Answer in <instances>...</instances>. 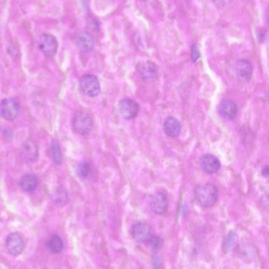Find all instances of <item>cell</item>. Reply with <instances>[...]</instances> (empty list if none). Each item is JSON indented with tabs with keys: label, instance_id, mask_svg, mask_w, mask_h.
Returning a JSON list of instances; mask_svg holds the SVG:
<instances>
[{
	"label": "cell",
	"instance_id": "cell-9",
	"mask_svg": "<svg viewBox=\"0 0 269 269\" xmlns=\"http://www.w3.org/2000/svg\"><path fill=\"white\" fill-rule=\"evenodd\" d=\"M169 200L167 193L165 191H157L152 195L151 199V208L155 214L162 215L167 212Z\"/></svg>",
	"mask_w": 269,
	"mask_h": 269
},
{
	"label": "cell",
	"instance_id": "cell-14",
	"mask_svg": "<svg viewBox=\"0 0 269 269\" xmlns=\"http://www.w3.org/2000/svg\"><path fill=\"white\" fill-rule=\"evenodd\" d=\"M201 166L207 173L214 174L220 169V162L215 155H205L201 158Z\"/></svg>",
	"mask_w": 269,
	"mask_h": 269
},
{
	"label": "cell",
	"instance_id": "cell-10",
	"mask_svg": "<svg viewBox=\"0 0 269 269\" xmlns=\"http://www.w3.org/2000/svg\"><path fill=\"white\" fill-rule=\"evenodd\" d=\"M137 70L141 78L145 81H152L157 74V68L152 62H142L137 66Z\"/></svg>",
	"mask_w": 269,
	"mask_h": 269
},
{
	"label": "cell",
	"instance_id": "cell-19",
	"mask_svg": "<svg viewBox=\"0 0 269 269\" xmlns=\"http://www.w3.org/2000/svg\"><path fill=\"white\" fill-rule=\"evenodd\" d=\"M54 201L57 205H64L68 201V193L63 186H60L55 192Z\"/></svg>",
	"mask_w": 269,
	"mask_h": 269
},
{
	"label": "cell",
	"instance_id": "cell-16",
	"mask_svg": "<svg viewBox=\"0 0 269 269\" xmlns=\"http://www.w3.org/2000/svg\"><path fill=\"white\" fill-rule=\"evenodd\" d=\"M164 130L169 137H177L181 132L180 122L173 116H168L164 124Z\"/></svg>",
	"mask_w": 269,
	"mask_h": 269
},
{
	"label": "cell",
	"instance_id": "cell-22",
	"mask_svg": "<svg viewBox=\"0 0 269 269\" xmlns=\"http://www.w3.org/2000/svg\"><path fill=\"white\" fill-rule=\"evenodd\" d=\"M149 244H150L151 247L154 249V250H157L159 247H161V244H162V240H160V238L158 236H153L151 238L150 241H149Z\"/></svg>",
	"mask_w": 269,
	"mask_h": 269
},
{
	"label": "cell",
	"instance_id": "cell-12",
	"mask_svg": "<svg viewBox=\"0 0 269 269\" xmlns=\"http://www.w3.org/2000/svg\"><path fill=\"white\" fill-rule=\"evenodd\" d=\"M219 112L221 116L227 120L233 121L238 114V107L234 101L226 99L220 103Z\"/></svg>",
	"mask_w": 269,
	"mask_h": 269
},
{
	"label": "cell",
	"instance_id": "cell-13",
	"mask_svg": "<svg viewBox=\"0 0 269 269\" xmlns=\"http://www.w3.org/2000/svg\"><path fill=\"white\" fill-rule=\"evenodd\" d=\"M21 156L26 162L34 163L39 158L38 147L35 142L27 140L21 146Z\"/></svg>",
	"mask_w": 269,
	"mask_h": 269
},
{
	"label": "cell",
	"instance_id": "cell-23",
	"mask_svg": "<svg viewBox=\"0 0 269 269\" xmlns=\"http://www.w3.org/2000/svg\"><path fill=\"white\" fill-rule=\"evenodd\" d=\"M153 267L154 269H164L162 260L158 254H156L153 257Z\"/></svg>",
	"mask_w": 269,
	"mask_h": 269
},
{
	"label": "cell",
	"instance_id": "cell-24",
	"mask_svg": "<svg viewBox=\"0 0 269 269\" xmlns=\"http://www.w3.org/2000/svg\"><path fill=\"white\" fill-rule=\"evenodd\" d=\"M200 53L199 50H198V47L196 45L192 46V59L193 62H197V60L199 58Z\"/></svg>",
	"mask_w": 269,
	"mask_h": 269
},
{
	"label": "cell",
	"instance_id": "cell-2",
	"mask_svg": "<svg viewBox=\"0 0 269 269\" xmlns=\"http://www.w3.org/2000/svg\"><path fill=\"white\" fill-rule=\"evenodd\" d=\"M73 132L79 136H87L93 127V121L91 116L85 111H77L72 121Z\"/></svg>",
	"mask_w": 269,
	"mask_h": 269
},
{
	"label": "cell",
	"instance_id": "cell-11",
	"mask_svg": "<svg viewBox=\"0 0 269 269\" xmlns=\"http://www.w3.org/2000/svg\"><path fill=\"white\" fill-rule=\"evenodd\" d=\"M75 44L82 52H90L94 47V39L91 33L87 31H82L76 37Z\"/></svg>",
	"mask_w": 269,
	"mask_h": 269
},
{
	"label": "cell",
	"instance_id": "cell-8",
	"mask_svg": "<svg viewBox=\"0 0 269 269\" xmlns=\"http://www.w3.org/2000/svg\"><path fill=\"white\" fill-rule=\"evenodd\" d=\"M6 247L7 251L14 257L21 254L24 248V243L18 233L13 232L7 236L6 240Z\"/></svg>",
	"mask_w": 269,
	"mask_h": 269
},
{
	"label": "cell",
	"instance_id": "cell-25",
	"mask_svg": "<svg viewBox=\"0 0 269 269\" xmlns=\"http://www.w3.org/2000/svg\"><path fill=\"white\" fill-rule=\"evenodd\" d=\"M262 174L263 175L267 177V175H268V168H267V166L264 167V169H263Z\"/></svg>",
	"mask_w": 269,
	"mask_h": 269
},
{
	"label": "cell",
	"instance_id": "cell-4",
	"mask_svg": "<svg viewBox=\"0 0 269 269\" xmlns=\"http://www.w3.org/2000/svg\"><path fill=\"white\" fill-rule=\"evenodd\" d=\"M131 234L133 240L139 243H149L154 235L150 224L143 221L135 223L132 226Z\"/></svg>",
	"mask_w": 269,
	"mask_h": 269
},
{
	"label": "cell",
	"instance_id": "cell-21",
	"mask_svg": "<svg viewBox=\"0 0 269 269\" xmlns=\"http://www.w3.org/2000/svg\"><path fill=\"white\" fill-rule=\"evenodd\" d=\"M77 172L80 178L87 179L92 173L91 164L87 161H83L77 166Z\"/></svg>",
	"mask_w": 269,
	"mask_h": 269
},
{
	"label": "cell",
	"instance_id": "cell-6",
	"mask_svg": "<svg viewBox=\"0 0 269 269\" xmlns=\"http://www.w3.org/2000/svg\"><path fill=\"white\" fill-rule=\"evenodd\" d=\"M38 46L41 52L47 57H51L56 54L58 50V41L51 34L44 33L39 39Z\"/></svg>",
	"mask_w": 269,
	"mask_h": 269
},
{
	"label": "cell",
	"instance_id": "cell-1",
	"mask_svg": "<svg viewBox=\"0 0 269 269\" xmlns=\"http://www.w3.org/2000/svg\"><path fill=\"white\" fill-rule=\"evenodd\" d=\"M218 189L213 184L207 183L196 187L194 196L201 206L210 208L217 203L218 199Z\"/></svg>",
	"mask_w": 269,
	"mask_h": 269
},
{
	"label": "cell",
	"instance_id": "cell-5",
	"mask_svg": "<svg viewBox=\"0 0 269 269\" xmlns=\"http://www.w3.org/2000/svg\"><path fill=\"white\" fill-rule=\"evenodd\" d=\"M80 87L89 97L95 98L100 94V81L94 75L86 74L83 76L80 80Z\"/></svg>",
	"mask_w": 269,
	"mask_h": 269
},
{
	"label": "cell",
	"instance_id": "cell-17",
	"mask_svg": "<svg viewBox=\"0 0 269 269\" xmlns=\"http://www.w3.org/2000/svg\"><path fill=\"white\" fill-rule=\"evenodd\" d=\"M19 186L24 192H34L38 186V180L34 175L26 174L20 180Z\"/></svg>",
	"mask_w": 269,
	"mask_h": 269
},
{
	"label": "cell",
	"instance_id": "cell-20",
	"mask_svg": "<svg viewBox=\"0 0 269 269\" xmlns=\"http://www.w3.org/2000/svg\"><path fill=\"white\" fill-rule=\"evenodd\" d=\"M51 155L55 164L57 165H61L63 163V156H62L61 150H60L59 142L53 139L51 145Z\"/></svg>",
	"mask_w": 269,
	"mask_h": 269
},
{
	"label": "cell",
	"instance_id": "cell-3",
	"mask_svg": "<svg viewBox=\"0 0 269 269\" xmlns=\"http://www.w3.org/2000/svg\"><path fill=\"white\" fill-rule=\"evenodd\" d=\"M20 113V104L14 98H7L0 103V116L6 121L16 120Z\"/></svg>",
	"mask_w": 269,
	"mask_h": 269
},
{
	"label": "cell",
	"instance_id": "cell-15",
	"mask_svg": "<svg viewBox=\"0 0 269 269\" xmlns=\"http://www.w3.org/2000/svg\"><path fill=\"white\" fill-rule=\"evenodd\" d=\"M237 77L241 82L250 81L253 74V67L251 63L247 60L241 59L237 63Z\"/></svg>",
	"mask_w": 269,
	"mask_h": 269
},
{
	"label": "cell",
	"instance_id": "cell-7",
	"mask_svg": "<svg viewBox=\"0 0 269 269\" xmlns=\"http://www.w3.org/2000/svg\"><path fill=\"white\" fill-rule=\"evenodd\" d=\"M119 112L123 118L126 120L134 119L139 113L140 107L136 101L130 99H124L119 102Z\"/></svg>",
	"mask_w": 269,
	"mask_h": 269
},
{
	"label": "cell",
	"instance_id": "cell-18",
	"mask_svg": "<svg viewBox=\"0 0 269 269\" xmlns=\"http://www.w3.org/2000/svg\"><path fill=\"white\" fill-rule=\"evenodd\" d=\"M46 246H47V250L52 254H60L63 249V242L59 235L53 234L47 240Z\"/></svg>",
	"mask_w": 269,
	"mask_h": 269
}]
</instances>
